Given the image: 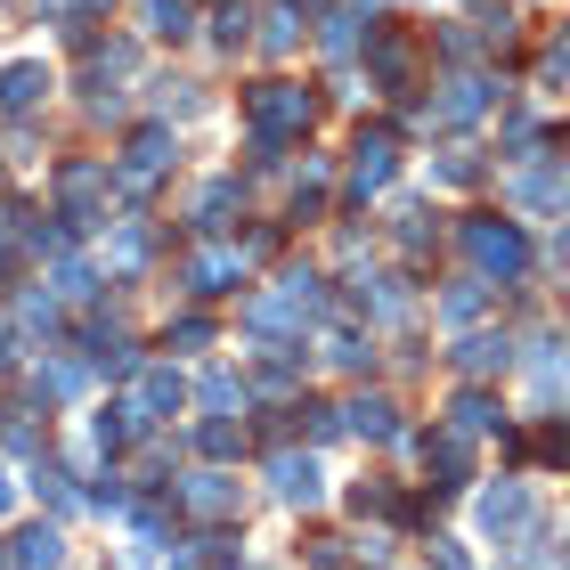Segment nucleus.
I'll return each mask as SVG.
<instances>
[{
  "label": "nucleus",
  "mask_w": 570,
  "mask_h": 570,
  "mask_svg": "<svg viewBox=\"0 0 570 570\" xmlns=\"http://www.w3.org/2000/svg\"><path fill=\"white\" fill-rule=\"evenodd\" d=\"M318 285H326L318 269H285V277L269 285V294H253V302H245V326H253V334H269V343L302 334V326L326 309V294H318Z\"/></svg>",
  "instance_id": "obj_1"
},
{
  "label": "nucleus",
  "mask_w": 570,
  "mask_h": 570,
  "mask_svg": "<svg viewBox=\"0 0 570 570\" xmlns=\"http://www.w3.org/2000/svg\"><path fill=\"white\" fill-rule=\"evenodd\" d=\"M107 188H115V171H107V164H90V155H66V164L49 171V196H58V220L73 228V237L107 228Z\"/></svg>",
  "instance_id": "obj_2"
},
{
  "label": "nucleus",
  "mask_w": 570,
  "mask_h": 570,
  "mask_svg": "<svg viewBox=\"0 0 570 570\" xmlns=\"http://www.w3.org/2000/svg\"><path fill=\"white\" fill-rule=\"evenodd\" d=\"M171 155H179L171 122H139V131H131V147H122V164H107V171H115V188L131 196V204H147V196H155V179L171 171Z\"/></svg>",
  "instance_id": "obj_3"
},
{
  "label": "nucleus",
  "mask_w": 570,
  "mask_h": 570,
  "mask_svg": "<svg viewBox=\"0 0 570 570\" xmlns=\"http://www.w3.org/2000/svg\"><path fill=\"white\" fill-rule=\"evenodd\" d=\"M245 115H253V131H269V139H302L309 115H318V98H309L302 82H262L245 98Z\"/></svg>",
  "instance_id": "obj_4"
},
{
  "label": "nucleus",
  "mask_w": 570,
  "mask_h": 570,
  "mask_svg": "<svg viewBox=\"0 0 570 570\" xmlns=\"http://www.w3.org/2000/svg\"><path fill=\"white\" fill-rule=\"evenodd\" d=\"M464 253H473L489 277H505V285L530 269V245H522V228H513V220H464Z\"/></svg>",
  "instance_id": "obj_5"
},
{
  "label": "nucleus",
  "mask_w": 570,
  "mask_h": 570,
  "mask_svg": "<svg viewBox=\"0 0 570 570\" xmlns=\"http://www.w3.org/2000/svg\"><path fill=\"white\" fill-rule=\"evenodd\" d=\"M481 530L498 538V547H522V538L538 530V498L522 481H498V489H481Z\"/></svg>",
  "instance_id": "obj_6"
},
{
  "label": "nucleus",
  "mask_w": 570,
  "mask_h": 570,
  "mask_svg": "<svg viewBox=\"0 0 570 570\" xmlns=\"http://www.w3.org/2000/svg\"><path fill=\"white\" fill-rule=\"evenodd\" d=\"M392 164H400V139H392V131H358L351 171H343V196H351V204L383 196V188H392Z\"/></svg>",
  "instance_id": "obj_7"
},
{
  "label": "nucleus",
  "mask_w": 570,
  "mask_h": 570,
  "mask_svg": "<svg viewBox=\"0 0 570 570\" xmlns=\"http://www.w3.org/2000/svg\"><path fill=\"white\" fill-rule=\"evenodd\" d=\"M179 407H188V383H179L171 367H139L131 375V416L155 432V424H164V416H179Z\"/></svg>",
  "instance_id": "obj_8"
},
{
  "label": "nucleus",
  "mask_w": 570,
  "mask_h": 570,
  "mask_svg": "<svg viewBox=\"0 0 570 570\" xmlns=\"http://www.w3.org/2000/svg\"><path fill=\"white\" fill-rule=\"evenodd\" d=\"M237 481L228 473H188L179 481V513H196V522H237Z\"/></svg>",
  "instance_id": "obj_9"
},
{
  "label": "nucleus",
  "mask_w": 570,
  "mask_h": 570,
  "mask_svg": "<svg viewBox=\"0 0 570 570\" xmlns=\"http://www.w3.org/2000/svg\"><path fill=\"white\" fill-rule=\"evenodd\" d=\"M237 213H245V179H228V171H220V179H204V188L188 196V220L204 228V237H220V228L237 220Z\"/></svg>",
  "instance_id": "obj_10"
},
{
  "label": "nucleus",
  "mask_w": 570,
  "mask_h": 570,
  "mask_svg": "<svg viewBox=\"0 0 570 570\" xmlns=\"http://www.w3.org/2000/svg\"><path fill=\"white\" fill-rule=\"evenodd\" d=\"M269 489H277V505H318V456H302V449H277L269 456Z\"/></svg>",
  "instance_id": "obj_11"
},
{
  "label": "nucleus",
  "mask_w": 570,
  "mask_h": 570,
  "mask_svg": "<svg viewBox=\"0 0 570 570\" xmlns=\"http://www.w3.org/2000/svg\"><path fill=\"white\" fill-rule=\"evenodd\" d=\"M82 351H90V375H139V343H131V334H122V326H90L82 334Z\"/></svg>",
  "instance_id": "obj_12"
},
{
  "label": "nucleus",
  "mask_w": 570,
  "mask_h": 570,
  "mask_svg": "<svg viewBox=\"0 0 570 570\" xmlns=\"http://www.w3.org/2000/svg\"><path fill=\"white\" fill-rule=\"evenodd\" d=\"M179 277H188V294H196V302H213V294H228V285L245 277V253H220V245H204V253H196V262L179 269Z\"/></svg>",
  "instance_id": "obj_13"
},
{
  "label": "nucleus",
  "mask_w": 570,
  "mask_h": 570,
  "mask_svg": "<svg viewBox=\"0 0 570 570\" xmlns=\"http://www.w3.org/2000/svg\"><path fill=\"white\" fill-rule=\"evenodd\" d=\"M513 358H522V351H513V334H464V343H456V375H505L513 367Z\"/></svg>",
  "instance_id": "obj_14"
},
{
  "label": "nucleus",
  "mask_w": 570,
  "mask_h": 570,
  "mask_svg": "<svg viewBox=\"0 0 570 570\" xmlns=\"http://www.w3.org/2000/svg\"><path fill=\"white\" fill-rule=\"evenodd\" d=\"M58 562H66V530H58V522H24V530H17L9 570H58Z\"/></svg>",
  "instance_id": "obj_15"
},
{
  "label": "nucleus",
  "mask_w": 570,
  "mask_h": 570,
  "mask_svg": "<svg viewBox=\"0 0 570 570\" xmlns=\"http://www.w3.org/2000/svg\"><path fill=\"white\" fill-rule=\"evenodd\" d=\"M41 98H49V66H33V58H17L9 73H0V107H9V115H33Z\"/></svg>",
  "instance_id": "obj_16"
},
{
  "label": "nucleus",
  "mask_w": 570,
  "mask_h": 570,
  "mask_svg": "<svg viewBox=\"0 0 570 570\" xmlns=\"http://www.w3.org/2000/svg\"><path fill=\"white\" fill-rule=\"evenodd\" d=\"M530 383H538V400H562L570 392V343H562V334H547V343L530 351Z\"/></svg>",
  "instance_id": "obj_17"
},
{
  "label": "nucleus",
  "mask_w": 570,
  "mask_h": 570,
  "mask_svg": "<svg viewBox=\"0 0 570 570\" xmlns=\"http://www.w3.org/2000/svg\"><path fill=\"white\" fill-rule=\"evenodd\" d=\"M343 432H358V440H400V407L383 400V392H367V400L343 407Z\"/></svg>",
  "instance_id": "obj_18"
},
{
  "label": "nucleus",
  "mask_w": 570,
  "mask_h": 570,
  "mask_svg": "<svg viewBox=\"0 0 570 570\" xmlns=\"http://www.w3.org/2000/svg\"><path fill=\"white\" fill-rule=\"evenodd\" d=\"M416 456L440 473V489H456V481H464V464H473V456H464V432H424V440H416Z\"/></svg>",
  "instance_id": "obj_19"
},
{
  "label": "nucleus",
  "mask_w": 570,
  "mask_h": 570,
  "mask_svg": "<svg viewBox=\"0 0 570 570\" xmlns=\"http://www.w3.org/2000/svg\"><path fill=\"white\" fill-rule=\"evenodd\" d=\"M139 33H155V41H188V33H196V9H188V0H139Z\"/></svg>",
  "instance_id": "obj_20"
},
{
  "label": "nucleus",
  "mask_w": 570,
  "mask_h": 570,
  "mask_svg": "<svg viewBox=\"0 0 570 570\" xmlns=\"http://www.w3.org/2000/svg\"><path fill=\"white\" fill-rule=\"evenodd\" d=\"M115 228V245H107V262H115V277H139L147 269V253H155V237H147V220H107Z\"/></svg>",
  "instance_id": "obj_21"
},
{
  "label": "nucleus",
  "mask_w": 570,
  "mask_h": 570,
  "mask_svg": "<svg viewBox=\"0 0 570 570\" xmlns=\"http://www.w3.org/2000/svg\"><path fill=\"white\" fill-rule=\"evenodd\" d=\"M498 424H505V407L489 400L481 383H473V392H456V407H449V432H464V440H473V432H498Z\"/></svg>",
  "instance_id": "obj_22"
},
{
  "label": "nucleus",
  "mask_w": 570,
  "mask_h": 570,
  "mask_svg": "<svg viewBox=\"0 0 570 570\" xmlns=\"http://www.w3.org/2000/svg\"><path fill=\"white\" fill-rule=\"evenodd\" d=\"M513 196H522L530 213H570V164H554V171H530Z\"/></svg>",
  "instance_id": "obj_23"
},
{
  "label": "nucleus",
  "mask_w": 570,
  "mask_h": 570,
  "mask_svg": "<svg viewBox=\"0 0 570 570\" xmlns=\"http://www.w3.org/2000/svg\"><path fill=\"white\" fill-rule=\"evenodd\" d=\"M481 309H489V277H456L449 294H440V318H449V326H473Z\"/></svg>",
  "instance_id": "obj_24"
},
{
  "label": "nucleus",
  "mask_w": 570,
  "mask_h": 570,
  "mask_svg": "<svg viewBox=\"0 0 570 570\" xmlns=\"http://www.w3.org/2000/svg\"><path fill=\"white\" fill-rule=\"evenodd\" d=\"M196 449L213 456V464L245 456V424H237V416H204V424H196Z\"/></svg>",
  "instance_id": "obj_25"
},
{
  "label": "nucleus",
  "mask_w": 570,
  "mask_h": 570,
  "mask_svg": "<svg viewBox=\"0 0 570 570\" xmlns=\"http://www.w3.org/2000/svg\"><path fill=\"white\" fill-rule=\"evenodd\" d=\"M294 41H302V0H277L269 24H262V49H269V58H285Z\"/></svg>",
  "instance_id": "obj_26"
},
{
  "label": "nucleus",
  "mask_w": 570,
  "mask_h": 570,
  "mask_svg": "<svg viewBox=\"0 0 570 570\" xmlns=\"http://www.w3.org/2000/svg\"><path fill=\"white\" fill-rule=\"evenodd\" d=\"M49 294H58V302H98V269L90 262H58V269H49Z\"/></svg>",
  "instance_id": "obj_27"
},
{
  "label": "nucleus",
  "mask_w": 570,
  "mask_h": 570,
  "mask_svg": "<svg viewBox=\"0 0 570 570\" xmlns=\"http://www.w3.org/2000/svg\"><path fill=\"white\" fill-rule=\"evenodd\" d=\"M367 33H375V24H358L351 9H334V17H326V58H351V49L367 41Z\"/></svg>",
  "instance_id": "obj_28"
},
{
  "label": "nucleus",
  "mask_w": 570,
  "mask_h": 570,
  "mask_svg": "<svg viewBox=\"0 0 570 570\" xmlns=\"http://www.w3.org/2000/svg\"><path fill=\"white\" fill-rule=\"evenodd\" d=\"M147 90H155V107H164V115H196V107H204V90H196V82H171V73H155Z\"/></svg>",
  "instance_id": "obj_29"
},
{
  "label": "nucleus",
  "mask_w": 570,
  "mask_h": 570,
  "mask_svg": "<svg viewBox=\"0 0 570 570\" xmlns=\"http://www.w3.org/2000/svg\"><path fill=\"white\" fill-rule=\"evenodd\" d=\"M204 407H213V416H228V407H245V383L237 375H204V392H196Z\"/></svg>",
  "instance_id": "obj_30"
},
{
  "label": "nucleus",
  "mask_w": 570,
  "mask_h": 570,
  "mask_svg": "<svg viewBox=\"0 0 570 570\" xmlns=\"http://www.w3.org/2000/svg\"><path fill=\"white\" fill-rule=\"evenodd\" d=\"M375 285V318H407V309H416V302H407V277H367Z\"/></svg>",
  "instance_id": "obj_31"
},
{
  "label": "nucleus",
  "mask_w": 570,
  "mask_h": 570,
  "mask_svg": "<svg viewBox=\"0 0 570 570\" xmlns=\"http://www.w3.org/2000/svg\"><path fill=\"white\" fill-rule=\"evenodd\" d=\"M245 24H253V17H245V0H220V9H213V41H220V49H237V41H245Z\"/></svg>",
  "instance_id": "obj_32"
},
{
  "label": "nucleus",
  "mask_w": 570,
  "mask_h": 570,
  "mask_svg": "<svg viewBox=\"0 0 570 570\" xmlns=\"http://www.w3.org/2000/svg\"><path fill=\"white\" fill-rule=\"evenodd\" d=\"M326 358H334V367H351V375H358V367H367L375 351H367V334H326Z\"/></svg>",
  "instance_id": "obj_33"
},
{
  "label": "nucleus",
  "mask_w": 570,
  "mask_h": 570,
  "mask_svg": "<svg viewBox=\"0 0 570 570\" xmlns=\"http://www.w3.org/2000/svg\"><path fill=\"white\" fill-rule=\"evenodd\" d=\"M432 237H440V228L424 220V204H400V245H407V253H424Z\"/></svg>",
  "instance_id": "obj_34"
},
{
  "label": "nucleus",
  "mask_w": 570,
  "mask_h": 570,
  "mask_svg": "<svg viewBox=\"0 0 570 570\" xmlns=\"http://www.w3.org/2000/svg\"><path fill=\"white\" fill-rule=\"evenodd\" d=\"M171 343H179V351H204V343H213V326H204V318H179Z\"/></svg>",
  "instance_id": "obj_35"
},
{
  "label": "nucleus",
  "mask_w": 570,
  "mask_h": 570,
  "mask_svg": "<svg viewBox=\"0 0 570 570\" xmlns=\"http://www.w3.org/2000/svg\"><path fill=\"white\" fill-rule=\"evenodd\" d=\"M432 570H473V562H464L456 538H432Z\"/></svg>",
  "instance_id": "obj_36"
},
{
  "label": "nucleus",
  "mask_w": 570,
  "mask_h": 570,
  "mask_svg": "<svg viewBox=\"0 0 570 570\" xmlns=\"http://www.w3.org/2000/svg\"><path fill=\"white\" fill-rule=\"evenodd\" d=\"M547 66H554V73H570V24L554 33V49H547Z\"/></svg>",
  "instance_id": "obj_37"
},
{
  "label": "nucleus",
  "mask_w": 570,
  "mask_h": 570,
  "mask_svg": "<svg viewBox=\"0 0 570 570\" xmlns=\"http://www.w3.org/2000/svg\"><path fill=\"white\" fill-rule=\"evenodd\" d=\"M17 505V481H9V464H0V513H9Z\"/></svg>",
  "instance_id": "obj_38"
},
{
  "label": "nucleus",
  "mask_w": 570,
  "mask_h": 570,
  "mask_svg": "<svg viewBox=\"0 0 570 570\" xmlns=\"http://www.w3.org/2000/svg\"><path fill=\"white\" fill-rule=\"evenodd\" d=\"M562 262H570V220H562Z\"/></svg>",
  "instance_id": "obj_39"
}]
</instances>
